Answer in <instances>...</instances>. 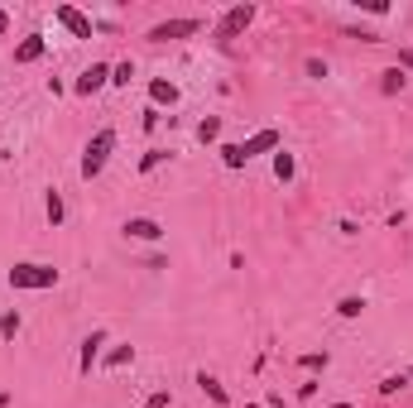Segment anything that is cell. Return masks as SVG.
I'll return each instance as SVG.
<instances>
[{"label": "cell", "mask_w": 413, "mask_h": 408, "mask_svg": "<svg viewBox=\"0 0 413 408\" xmlns=\"http://www.w3.org/2000/svg\"><path fill=\"white\" fill-rule=\"evenodd\" d=\"M399 63H404V68H413V48H404V53H399Z\"/></svg>", "instance_id": "obj_24"}, {"label": "cell", "mask_w": 413, "mask_h": 408, "mask_svg": "<svg viewBox=\"0 0 413 408\" xmlns=\"http://www.w3.org/2000/svg\"><path fill=\"white\" fill-rule=\"evenodd\" d=\"M399 87H404V68H390L385 72V92H399Z\"/></svg>", "instance_id": "obj_18"}, {"label": "cell", "mask_w": 413, "mask_h": 408, "mask_svg": "<svg viewBox=\"0 0 413 408\" xmlns=\"http://www.w3.org/2000/svg\"><path fill=\"white\" fill-rule=\"evenodd\" d=\"M216 135H221V120H202V125H198V139H216Z\"/></svg>", "instance_id": "obj_17"}, {"label": "cell", "mask_w": 413, "mask_h": 408, "mask_svg": "<svg viewBox=\"0 0 413 408\" xmlns=\"http://www.w3.org/2000/svg\"><path fill=\"white\" fill-rule=\"evenodd\" d=\"M5 29H10V19H5V10H0V34H5Z\"/></svg>", "instance_id": "obj_25"}, {"label": "cell", "mask_w": 413, "mask_h": 408, "mask_svg": "<svg viewBox=\"0 0 413 408\" xmlns=\"http://www.w3.org/2000/svg\"><path fill=\"white\" fill-rule=\"evenodd\" d=\"M34 58H44V34H29V39L15 48V63H34Z\"/></svg>", "instance_id": "obj_9"}, {"label": "cell", "mask_w": 413, "mask_h": 408, "mask_svg": "<svg viewBox=\"0 0 413 408\" xmlns=\"http://www.w3.org/2000/svg\"><path fill=\"white\" fill-rule=\"evenodd\" d=\"M198 29H202V19H169V24H154L149 39H188V34H198Z\"/></svg>", "instance_id": "obj_4"}, {"label": "cell", "mask_w": 413, "mask_h": 408, "mask_svg": "<svg viewBox=\"0 0 413 408\" xmlns=\"http://www.w3.org/2000/svg\"><path fill=\"white\" fill-rule=\"evenodd\" d=\"M336 312H341V317H361V312H365V298H341Z\"/></svg>", "instance_id": "obj_13"}, {"label": "cell", "mask_w": 413, "mask_h": 408, "mask_svg": "<svg viewBox=\"0 0 413 408\" xmlns=\"http://www.w3.org/2000/svg\"><path fill=\"white\" fill-rule=\"evenodd\" d=\"M332 408H351V404H332Z\"/></svg>", "instance_id": "obj_27"}, {"label": "cell", "mask_w": 413, "mask_h": 408, "mask_svg": "<svg viewBox=\"0 0 413 408\" xmlns=\"http://www.w3.org/2000/svg\"><path fill=\"white\" fill-rule=\"evenodd\" d=\"M274 178H279V183H289V178H294V159H289L284 149L274 154Z\"/></svg>", "instance_id": "obj_12"}, {"label": "cell", "mask_w": 413, "mask_h": 408, "mask_svg": "<svg viewBox=\"0 0 413 408\" xmlns=\"http://www.w3.org/2000/svg\"><path fill=\"white\" fill-rule=\"evenodd\" d=\"M102 346H106V331H92V336L82 341V370H92V360H97Z\"/></svg>", "instance_id": "obj_10"}, {"label": "cell", "mask_w": 413, "mask_h": 408, "mask_svg": "<svg viewBox=\"0 0 413 408\" xmlns=\"http://www.w3.org/2000/svg\"><path fill=\"white\" fill-rule=\"evenodd\" d=\"M404 385H409V375H390L380 389H385V394H394V389H404Z\"/></svg>", "instance_id": "obj_21"}, {"label": "cell", "mask_w": 413, "mask_h": 408, "mask_svg": "<svg viewBox=\"0 0 413 408\" xmlns=\"http://www.w3.org/2000/svg\"><path fill=\"white\" fill-rule=\"evenodd\" d=\"M5 404H10V394H0V408H5Z\"/></svg>", "instance_id": "obj_26"}, {"label": "cell", "mask_w": 413, "mask_h": 408, "mask_svg": "<svg viewBox=\"0 0 413 408\" xmlns=\"http://www.w3.org/2000/svg\"><path fill=\"white\" fill-rule=\"evenodd\" d=\"M130 77H135V68H130V63H120V68H115V77H111V82H120V87H125V82H130Z\"/></svg>", "instance_id": "obj_22"}, {"label": "cell", "mask_w": 413, "mask_h": 408, "mask_svg": "<svg viewBox=\"0 0 413 408\" xmlns=\"http://www.w3.org/2000/svg\"><path fill=\"white\" fill-rule=\"evenodd\" d=\"M250 19H255V10H250V5H231V10L221 14V24H216V39H236Z\"/></svg>", "instance_id": "obj_3"}, {"label": "cell", "mask_w": 413, "mask_h": 408, "mask_svg": "<svg viewBox=\"0 0 413 408\" xmlns=\"http://www.w3.org/2000/svg\"><path fill=\"white\" fill-rule=\"evenodd\" d=\"M15 331H19V312H5L0 317V336H15Z\"/></svg>", "instance_id": "obj_19"}, {"label": "cell", "mask_w": 413, "mask_h": 408, "mask_svg": "<svg viewBox=\"0 0 413 408\" xmlns=\"http://www.w3.org/2000/svg\"><path fill=\"white\" fill-rule=\"evenodd\" d=\"M149 97H154V101H178V87H173V82H149Z\"/></svg>", "instance_id": "obj_11"}, {"label": "cell", "mask_w": 413, "mask_h": 408, "mask_svg": "<svg viewBox=\"0 0 413 408\" xmlns=\"http://www.w3.org/2000/svg\"><path fill=\"white\" fill-rule=\"evenodd\" d=\"M48 221H53V226L63 221V197H58V193H48Z\"/></svg>", "instance_id": "obj_20"}, {"label": "cell", "mask_w": 413, "mask_h": 408, "mask_svg": "<svg viewBox=\"0 0 413 408\" xmlns=\"http://www.w3.org/2000/svg\"><path fill=\"white\" fill-rule=\"evenodd\" d=\"M125 231H130L135 240H159V235H164V226H159V221H149V216H130V221H125Z\"/></svg>", "instance_id": "obj_8"}, {"label": "cell", "mask_w": 413, "mask_h": 408, "mask_svg": "<svg viewBox=\"0 0 413 408\" xmlns=\"http://www.w3.org/2000/svg\"><path fill=\"white\" fill-rule=\"evenodd\" d=\"M221 159H226V168H240V164H245V149H240V144H226Z\"/></svg>", "instance_id": "obj_14"}, {"label": "cell", "mask_w": 413, "mask_h": 408, "mask_svg": "<svg viewBox=\"0 0 413 408\" xmlns=\"http://www.w3.org/2000/svg\"><path fill=\"white\" fill-rule=\"evenodd\" d=\"M111 149H115V130H97V139L87 144V159H82V178H97L102 173Z\"/></svg>", "instance_id": "obj_2"}, {"label": "cell", "mask_w": 413, "mask_h": 408, "mask_svg": "<svg viewBox=\"0 0 413 408\" xmlns=\"http://www.w3.org/2000/svg\"><path fill=\"white\" fill-rule=\"evenodd\" d=\"M58 269L53 264H15L10 269V289H53Z\"/></svg>", "instance_id": "obj_1"}, {"label": "cell", "mask_w": 413, "mask_h": 408, "mask_svg": "<svg viewBox=\"0 0 413 408\" xmlns=\"http://www.w3.org/2000/svg\"><path fill=\"white\" fill-rule=\"evenodd\" d=\"M125 360H135V351H130V346H115V351L106 356V365H111V370H115V365H125Z\"/></svg>", "instance_id": "obj_16"}, {"label": "cell", "mask_w": 413, "mask_h": 408, "mask_svg": "<svg viewBox=\"0 0 413 408\" xmlns=\"http://www.w3.org/2000/svg\"><path fill=\"white\" fill-rule=\"evenodd\" d=\"M106 82H111V72H106L102 63H92V68H87V72L77 77V92H82V97H92V92H102Z\"/></svg>", "instance_id": "obj_7"}, {"label": "cell", "mask_w": 413, "mask_h": 408, "mask_svg": "<svg viewBox=\"0 0 413 408\" xmlns=\"http://www.w3.org/2000/svg\"><path fill=\"white\" fill-rule=\"evenodd\" d=\"M53 14H58V24H68V29H73L77 39H92V19H87L82 10H73V5H58Z\"/></svg>", "instance_id": "obj_5"}, {"label": "cell", "mask_w": 413, "mask_h": 408, "mask_svg": "<svg viewBox=\"0 0 413 408\" xmlns=\"http://www.w3.org/2000/svg\"><path fill=\"white\" fill-rule=\"evenodd\" d=\"M240 149H245V159H255V154H269V149H279V130H269V125H265V130H255V135H250Z\"/></svg>", "instance_id": "obj_6"}, {"label": "cell", "mask_w": 413, "mask_h": 408, "mask_svg": "<svg viewBox=\"0 0 413 408\" xmlns=\"http://www.w3.org/2000/svg\"><path fill=\"white\" fill-rule=\"evenodd\" d=\"M202 394L211 399V404H226V389H221L216 380H206V375H202Z\"/></svg>", "instance_id": "obj_15"}, {"label": "cell", "mask_w": 413, "mask_h": 408, "mask_svg": "<svg viewBox=\"0 0 413 408\" xmlns=\"http://www.w3.org/2000/svg\"><path fill=\"white\" fill-rule=\"evenodd\" d=\"M144 408H169V389H159V394H154V399H149Z\"/></svg>", "instance_id": "obj_23"}]
</instances>
